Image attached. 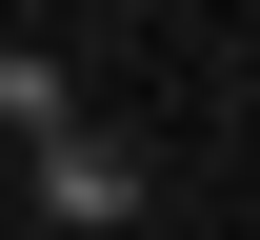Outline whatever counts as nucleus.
Returning a JSON list of instances; mask_svg holds the SVG:
<instances>
[{
  "mask_svg": "<svg viewBox=\"0 0 260 240\" xmlns=\"http://www.w3.org/2000/svg\"><path fill=\"white\" fill-rule=\"evenodd\" d=\"M0 140H80V80L40 60V40H0Z\"/></svg>",
  "mask_w": 260,
  "mask_h": 240,
  "instance_id": "obj_2",
  "label": "nucleus"
},
{
  "mask_svg": "<svg viewBox=\"0 0 260 240\" xmlns=\"http://www.w3.org/2000/svg\"><path fill=\"white\" fill-rule=\"evenodd\" d=\"M40 220H60V240H120V220H140V140H100V120L40 140Z\"/></svg>",
  "mask_w": 260,
  "mask_h": 240,
  "instance_id": "obj_1",
  "label": "nucleus"
}]
</instances>
